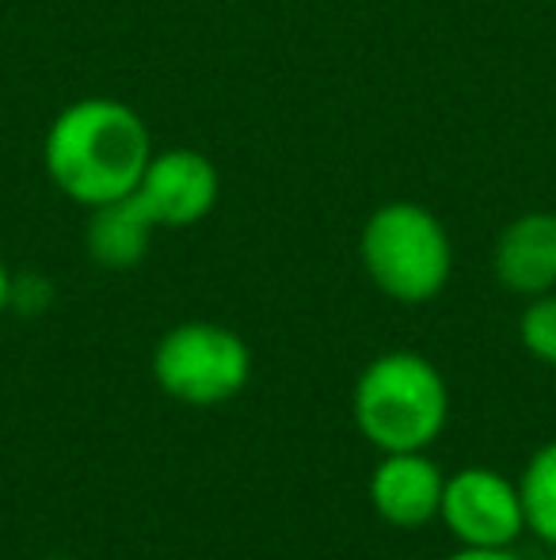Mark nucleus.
Here are the masks:
<instances>
[{"label": "nucleus", "mask_w": 556, "mask_h": 560, "mask_svg": "<svg viewBox=\"0 0 556 560\" xmlns=\"http://www.w3.org/2000/svg\"><path fill=\"white\" fill-rule=\"evenodd\" d=\"M153 153L149 122L115 96H81L66 104L43 138L46 179L61 199L84 210L134 195Z\"/></svg>", "instance_id": "1"}, {"label": "nucleus", "mask_w": 556, "mask_h": 560, "mask_svg": "<svg viewBox=\"0 0 556 560\" xmlns=\"http://www.w3.org/2000/svg\"><path fill=\"white\" fill-rule=\"evenodd\" d=\"M351 412L363 439L381 454L427 450L446 428L450 389L419 351H386L358 374Z\"/></svg>", "instance_id": "2"}, {"label": "nucleus", "mask_w": 556, "mask_h": 560, "mask_svg": "<svg viewBox=\"0 0 556 560\" xmlns=\"http://www.w3.org/2000/svg\"><path fill=\"white\" fill-rule=\"evenodd\" d=\"M363 271L389 302L427 305L453 275V241L442 218L416 199H389L358 233Z\"/></svg>", "instance_id": "3"}, {"label": "nucleus", "mask_w": 556, "mask_h": 560, "mask_svg": "<svg viewBox=\"0 0 556 560\" xmlns=\"http://www.w3.org/2000/svg\"><path fill=\"white\" fill-rule=\"evenodd\" d=\"M153 377L179 405H225L245 393L252 377V351L233 328L214 320H184L156 343Z\"/></svg>", "instance_id": "4"}, {"label": "nucleus", "mask_w": 556, "mask_h": 560, "mask_svg": "<svg viewBox=\"0 0 556 560\" xmlns=\"http://www.w3.org/2000/svg\"><path fill=\"white\" fill-rule=\"evenodd\" d=\"M438 518L458 546L476 549H511L527 530L519 485L488 465H469L446 477Z\"/></svg>", "instance_id": "5"}, {"label": "nucleus", "mask_w": 556, "mask_h": 560, "mask_svg": "<svg viewBox=\"0 0 556 560\" xmlns=\"http://www.w3.org/2000/svg\"><path fill=\"white\" fill-rule=\"evenodd\" d=\"M134 199L156 229H191L214 214L222 199V172L202 149H156L141 172Z\"/></svg>", "instance_id": "6"}, {"label": "nucleus", "mask_w": 556, "mask_h": 560, "mask_svg": "<svg viewBox=\"0 0 556 560\" xmlns=\"http://www.w3.org/2000/svg\"><path fill=\"white\" fill-rule=\"evenodd\" d=\"M446 472L427 457V450L381 454L370 477V503L397 530H419L442 508Z\"/></svg>", "instance_id": "7"}, {"label": "nucleus", "mask_w": 556, "mask_h": 560, "mask_svg": "<svg viewBox=\"0 0 556 560\" xmlns=\"http://www.w3.org/2000/svg\"><path fill=\"white\" fill-rule=\"evenodd\" d=\"M492 271L519 298L556 290V210H527L499 229Z\"/></svg>", "instance_id": "8"}, {"label": "nucleus", "mask_w": 556, "mask_h": 560, "mask_svg": "<svg viewBox=\"0 0 556 560\" xmlns=\"http://www.w3.org/2000/svg\"><path fill=\"white\" fill-rule=\"evenodd\" d=\"M153 233H156L153 218L145 214V207H141L134 195H127L119 202L88 210L84 252H88L92 264L107 267V271H134L141 259L149 256Z\"/></svg>", "instance_id": "9"}, {"label": "nucleus", "mask_w": 556, "mask_h": 560, "mask_svg": "<svg viewBox=\"0 0 556 560\" xmlns=\"http://www.w3.org/2000/svg\"><path fill=\"white\" fill-rule=\"evenodd\" d=\"M527 530H534L549 549H556V439L534 450L519 480Z\"/></svg>", "instance_id": "10"}, {"label": "nucleus", "mask_w": 556, "mask_h": 560, "mask_svg": "<svg viewBox=\"0 0 556 560\" xmlns=\"http://www.w3.org/2000/svg\"><path fill=\"white\" fill-rule=\"evenodd\" d=\"M519 339L537 362L556 366V290L527 298V310L519 317Z\"/></svg>", "instance_id": "11"}, {"label": "nucleus", "mask_w": 556, "mask_h": 560, "mask_svg": "<svg viewBox=\"0 0 556 560\" xmlns=\"http://www.w3.org/2000/svg\"><path fill=\"white\" fill-rule=\"evenodd\" d=\"M446 560H519L511 549H476V546H461L458 553H450Z\"/></svg>", "instance_id": "12"}, {"label": "nucleus", "mask_w": 556, "mask_h": 560, "mask_svg": "<svg viewBox=\"0 0 556 560\" xmlns=\"http://www.w3.org/2000/svg\"><path fill=\"white\" fill-rule=\"evenodd\" d=\"M12 279H15V275L8 271V264L0 259V317L12 310Z\"/></svg>", "instance_id": "13"}, {"label": "nucleus", "mask_w": 556, "mask_h": 560, "mask_svg": "<svg viewBox=\"0 0 556 560\" xmlns=\"http://www.w3.org/2000/svg\"><path fill=\"white\" fill-rule=\"evenodd\" d=\"M549 560H556V549H553V557H549Z\"/></svg>", "instance_id": "14"}]
</instances>
